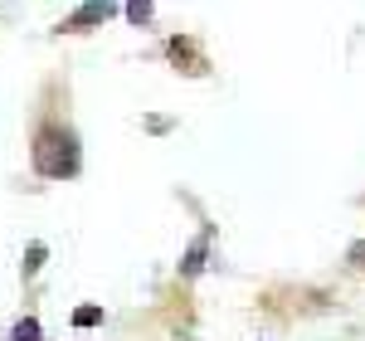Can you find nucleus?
I'll return each mask as SVG.
<instances>
[{
	"label": "nucleus",
	"instance_id": "f257e3e1",
	"mask_svg": "<svg viewBox=\"0 0 365 341\" xmlns=\"http://www.w3.org/2000/svg\"><path fill=\"white\" fill-rule=\"evenodd\" d=\"M34 170L44 175V180H68V175H78V166H83V156H78V137L68 132V127H58V122H49V127H39V137H34Z\"/></svg>",
	"mask_w": 365,
	"mask_h": 341
},
{
	"label": "nucleus",
	"instance_id": "f03ea898",
	"mask_svg": "<svg viewBox=\"0 0 365 341\" xmlns=\"http://www.w3.org/2000/svg\"><path fill=\"white\" fill-rule=\"evenodd\" d=\"M166 49H170V58H175V63H185V73H205V68H210V63H205V54H200V44H195V39H185V34H175Z\"/></svg>",
	"mask_w": 365,
	"mask_h": 341
},
{
	"label": "nucleus",
	"instance_id": "7ed1b4c3",
	"mask_svg": "<svg viewBox=\"0 0 365 341\" xmlns=\"http://www.w3.org/2000/svg\"><path fill=\"white\" fill-rule=\"evenodd\" d=\"M113 10H117L113 0H88V5L78 10V15H68V20H63V29H88V25H103V20H108Z\"/></svg>",
	"mask_w": 365,
	"mask_h": 341
},
{
	"label": "nucleus",
	"instance_id": "20e7f679",
	"mask_svg": "<svg viewBox=\"0 0 365 341\" xmlns=\"http://www.w3.org/2000/svg\"><path fill=\"white\" fill-rule=\"evenodd\" d=\"M205 254H210V239H195V244H190V254H185V263H180V273H185V278H195L200 268H205Z\"/></svg>",
	"mask_w": 365,
	"mask_h": 341
},
{
	"label": "nucleus",
	"instance_id": "39448f33",
	"mask_svg": "<svg viewBox=\"0 0 365 341\" xmlns=\"http://www.w3.org/2000/svg\"><path fill=\"white\" fill-rule=\"evenodd\" d=\"M103 322H108V312H103V307H78V312H73V327H103Z\"/></svg>",
	"mask_w": 365,
	"mask_h": 341
},
{
	"label": "nucleus",
	"instance_id": "423d86ee",
	"mask_svg": "<svg viewBox=\"0 0 365 341\" xmlns=\"http://www.w3.org/2000/svg\"><path fill=\"white\" fill-rule=\"evenodd\" d=\"M10 341H44V332H39V322H34V317H25V322H15Z\"/></svg>",
	"mask_w": 365,
	"mask_h": 341
},
{
	"label": "nucleus",
	"instance_id": "0eeeda50",
	"mask_svg": "<svg viewBox=\"0 0 365 341\" xmlns=\"http://www.w3.org/2000/svg\"><path fill=\"white\" fill-rule=\"evenodd\" d=\"M127 20L132 25H146L151 20V0H127Z\"/></svg>",
	"mask_w": 365,
	"mask_h": 341
},
{
	"label": "nucleus",
	"instance_id": "6e6552de",
	"mask_svg": "<svg viewBox=\"0 0 365 341\" xmlns=\"http://www.w3.org/2000/svg\"><path fill=\"white\" fill-rule=\"evenodd\" d=\"M44 263V244H29V263H25V273H34Z\"/></svg>",
	"mask_w": 365,
	"mask_h": 341
},
{
	"label": "nucleus",
	"instance_id": "1a4fd4ad",
	"mask_svg": "<svg viewBox=\"0 0 365 341\" xmlns=\"http://www.w3.org/2000/svg\"><path fill=\"white\" fill-rule=\"evenodd\" d=\"M351 258H356V263H365V244H356V249H351Z\"/></svg>",
	"mask_w": 365,
	"mask_h": 341
}]
</instances>
